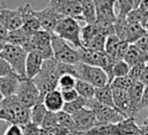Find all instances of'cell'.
I'll return each instance as SVG.
<instances>
[{"instance_id":"e575fe53","label":"cell","mask_w":148,"mask_h":135,"mask_svg":"<svg viewBox=\"0 0 148 135\" xmlns=\"http://www.w3.org/2000/svg\"><path fill=\"white\" fill-rule=\"evenodd\" d=\"M120 44V39L116 36V35H112V36H109L106 37V40H105V47H104V52L116 60V55H117V51H118V46Z\"/></svg>"},{"instance_id":"44dd1931","label":"cell","mask_w":148,"mask_h":135,"mask_svg":"<svg viewBox=\"0 0 148 135\" xmlns=\"http://www.w3.org/2000/svg\"><path fill=\"white\" fill-rule=\"evenodd\" d=\"M32 35L28 33L23 28L13 30V31H8V36H7V44H12V45H16L22 47L25 51V47L28 46L30 38Z\"/></svg>"},{"instance_id":"484cf974","label":"cell","mask_w":148,"mask_h":135,"mask_svg":"<svg viewBox=\"0 0 148 135\" xmlns=\"http://www.w3.org/2000/svg\"><path fill=\"white\" fill-rule=\"evenodd\" d=\"M82 9V21L86 24L96 23V8L92 0H80Z\"/></svg>"},{"instance_id":"db71d44e","label":"cell","mask_w":148,"mask_h":135,"mask_svg":"<svg viewBox=\"0 0 148 135\" xmlns=\"http://www.w3.org/2000/svg\"><path fill=\"white\" fill-rule=\"evenodd\" d=\"M140 10H142L145 14L147 13L148 10V0H141L140 3H139V7H138Z\"/></svg>"},{"instance_id":"30bf717a","label":"cell","mask_w":148,"mask_h":135,"mask_svg":"<svg viewBox=\"0 0 148 135\" xmlns=\"http://www.w3.org/2000/svg\"><path fill=\"white\" fill-rule=\"evenodd\" d=\"M47 5L64 17L82 21V9L80 0H51Z\"/></svg>"},{"instance_id":"7bdbcfd3","label":"cell","mask_w":148,"mask_h":135,"mask_svg":"<svg viewBox=\"0 0 148 135\" xmlns=\"http://www.w3.org/2000/svg\"><path fill=\"white\" fill-rule=\"evenodd\" d=\"M146 17V14L140 10L139 8L133 9L127 16H126V21L127 23H141V21Z\"/></svg>"},{"instance_id":"9c48e42d","label":"cell","mask_w":148,"mask_h":135,"mask_svg":"<svg viewBox=\"0 0 148 135\" xmlns=\"http://www.w3.org/2000/svg\"><path fill=\"white\" fill-rule=\"evenodd\" d=\"M87 107L94 112L97 125H105V123L117 125L118 122H120L121 120L125 119L116 108L103 105V104L96 102L95 99L88 100Z\"/></svg>"},{"instance_id":"603a6c76","label":"cell","mask_w":148,"mask_h":135,"mask_svg":"<svg viewBox=\"0 0 148 135\" xmlns=\"http://www.w3.org/2000/svg\"><path fill=\"white\" fill-rule=\"evenodd\" d=\"M124 61L131 67L135 66V65H139V63H147L148 62V57L142 53L134 44H131L128 50H127V53L126 55L124 57Z\"/></svg>"},{"instance_id":"7a4b0ae2","label":"cell","mask_w":148,"mask_h":135,"mask_svg":"<svg viewBox=\"0 0 148 135\" xmlns=\"http://www.w3.org/2000/svg\"><path fill=\"white\" fill-rule=\"evenodd\" d=\"M59 77L60 75L58 72V61L54 59H50L44 60L39 74L32 81L44 98L47 92L57 89Z\"/></svg>"},{"instance_id":"ab89813d","label":"cell","mask_w":148,"mask_h":135,"mask_svg":"<svg viewBox=\"0 0 148 135\" xmlns=\"http://www.w3.org/2000/svg\"><path fill=\"white\" fill-rule=\"evenodd\" d=\"M75 83H76V78L69 74L61 75L58 80V87L60 88V90L73 89V88H75Z\"/></svg>"},{"instance_id":"d6986e66","label":"cell","mask_w":148,"mask_h":135,"mask_svg":"<svg viewBox=\"0 0 148 135\" xmlns=\"http://www.w3.org/2000/svg\"><path fill=\"white\" fill-rule=\"evenodd\" d=\"M43 104H44L45 108L49 112L58 113V112L62 111V107H64L65 103H64L60 90L56 89V90H52V91L47 92L43 98Z\"/></svg>"},{"instance_id":"4316f807","label":"cell","mask_w":148,"mask_h":135,"mask_svg":"<svg viewBox=\"0 0 148 135\" xmlns=\"http://www.w3.org/2000/svg\"><path fill=\"white\" fill-rule=\"evenodd\" d=\"M145 35H146V31L140 23H128L127 32H126V42L130 45L135 44Z\"/></svg>"},{"instance_id":"5bb4252c","label":"cell","mask_w":148,"mask_h":135,"mask_svg":"<svg viewBox=\"0 0 148 135\" xmlns=\"http://www.w3.org/2000/svg\"><path fill=\"white\" fill-rule=\"evenodd\" d=\"M96 8V22L114 23L116 15V1L112 0H94Z\"/></svg>"},{"instance_id":"11a10c76","label":"cell","mask_w":148,"mask_h":135,"mask_svg":"<svg viewBox=\"0 0 148 135\" xmlns=\"http://www.w3.org/2000/svg\"><path fill=\"white\" fill-rule=\"evenodd\" d=\"M140 130H141V135H148V125H141Z\"/></svg>"},{"instance_id":"7c38bea8","label":"cell","mask_w":148,"mask_h":135,"mask_svg":"<svg viewBox=\"0 0 148 135\" xmlns=\"http://www.w3.org/2000/svg\"><path fill=\"white\" fill-rule=\"evenodd\" d=\"M72 117L75 123V129L77 135H84L87 132H89L91 128H94L97 125L94 112L88 107L80 110L77 113H75Z\"/></svg>"},{"instance_id":"836d02e7","label":"cell","mask_w":148,"mask_h":135,"mask_svg":"<svg viewBox=\"0 0 148 135\" xmlns=\"http://www.w3.org/2000/svg\"><path fill=\"white\" fill-rule=\"evenodd\" d=\"M84 135H117V128L113 123L105 125H96Z\"/></svg>"},{"instance_id":"bcb514c9","label":"cell","mask_w":148,"mask_h":135,"mask_svg":"<svg viewBox=\"0 0 148 135\" xmlns=\"http://www.w3.org/2000/svg\"><path fill=\"white\" fill-rule=\"evenodd\" d=\"M22 130H23V135H39L40 134V127L29 122L24 126H22Z\"/></svg>"},{"instance_id":"6f0895ef","label":"cell","mask_w":148,"mask_h":135,"mask_svg":"<svg viewBox=\"0 0 148 135\" xmlns=\"http://www.w3.org/2000/svg\"><path fill=\"white\" fill-rule=\"evenodd\" d=\"M2 100H3V96H2L1 92H0V108H1V103H2Z\"/></svg>"},{"instance_id":"52a82bcc","label":"cell","mask_w":148,"mask_h":135,"mask_svg":"<svg viewBox=\"0 0 148 135\" xmlns=\"http://www.w3.org/2000/svg\"><path fill=\"white\" fill-rule=\"evenodd\" d=\"M51 39H52V33L44 30H39L31 36L30 42L25 47V52L29 53V52L36 51L43 57L44 60L53 59Z\"/></svg>"},{"instance_id":"3957f363","label":"cell","mask_w":148,"mask_h":135,"mask_svg":"<svg viewBox=\"0 0 148 135\" xmlns=\"http://www.w3.org/2000/svg\"><path fill=\"white\" fill-rule=\"evenodd\" d=\"M81 25L80 23L69 17H62L57 24L53 33L67 43H71L75 48L82 47L81 42Z\"/></svg>"},{"instance_id":"83f0119b","label":"cell","mask_w":148,"mask_h":135,"mask_svg":"<svg viewBox=\"0 0 148 135\" xmlns=\"http://www.w3.org/2000/svg\"><path fill=\"white\" fill-rule=\"evenodd\" d=\"M140 1L139 0H119L116 1L117 12L116 15L119 17H126L133 9H136L139 7Z\"/></svg>"},{"instance_id":"c3c4849f","label":"cell","mask_w":148,"mask_h":135,"mask_svg":"<svg viewBox=\"0 0 148 135\" xmlns=\"http://www.w3.org/2000/svg\"><path fill=\"white\" fill-rule=\"evenodd\" d=\"M142 53H145L148 57V35L146 33L143 37H141L135 44H134Z\"/></svg>"},{"instance_id":"ee69618b","label":"cell","mask_w":148,"mask_h":135,"mask_svg":"<svg viewBox=\"0 0 148 135\" xmlns=\"http://www.w3.org/2000/svg\"><path fill=\"white\" fill-rule=\"evenodd\" d=\"M145 65L146 63H139V65H135L133 67L130 68V73H128V76L134 81V82H139L140 78H141V75L143 73V69H145Z\"/></svg>"},{"instance_id":"4dcf8cb0","label":"cell","mask_w":148,"mask_h":135,"mask_svg":"<svg viewBox=\"0 0 148 135\" xmlns=\"http://www.w3.org/2000/svg\"><path fill=\"white\" fill-rule=\"evenodd\" d=\"M75 90L77 92V95L87 100H90V99H94V96H95V88L82 81V80H76V83H75Z\"/></svg>"},{"instance_id":"f5cc1de1","label":"cell","mask_w":148,"mask_h":135,"mask_svg":"<svg viewBox=\"0 0 148 135\" xmlns=\"http://www.w3.org/2000/svg\"><path fill=\"white\" fill-rule=\"evenodd\" d=\"M139 82H141L143 85L148 84V62L145 65V69H143V73L141 75V78H140Z\"/></svg>"},{"instance_id":"680465c9","label":"cell","mask_w":148,"mask_h":135,"mask_svg":"<svg viewBox=\"0 0 148 135\" xmlns=\"http://www.w3.org/2000/svg\"><path fill=\"white\" fill-rule=\"evenodd\" d=\"M147 110H148V108H147ZM142 125H148V115H147V118L145 119V121H143V123H142Z\"/></svg>"},{"instance_id":"d4e9b609","label":"cell","mask_w":148,"mask_h":135,"mask_svg":"<svg viewBox=\"0 0 148 135\" xmlns=\"http://www.w3.org/2000/svg\"><path fill=\"white\" fill-rule=\"evenodd\" d=\"M94 99L103 105L110 106L112 108H116L113 103V95H112V88L110 84H105L101 88H95V96Z\"/></svg>"},{"instance_id":"ba28073f","label":"cell","mask_w":148,"mask_h":135,"mask_svg":"<svg viewBox=\"0 0 148 135\" xmlns=\"http://www.w3.org/2000/svg\"><path fill=\"white\" fill-rule=\"evenodd\" d=\"M16 97L22 106L31 108L38 103H43V96L35 85L32 80L23 78L20 81V85L16 92Z\"/></svg>"},{"instance_id":"91938a15","label":"cell","mask_w":148,"mask_h":135,"mask_svg":"<svg viewBox=\"0 0 148 135\" xmlns=\"http://www.w3.org/2000/svg\"><path fill=\"white\" fill-rule=\"evenodd\" d=\"M3 46H5V44H3V43H0V52L2 51V48H3Z\"/></svg>"},{"instance_id":"f6af8a7d","label":"cell","mask_w":148,"mask_h":135,"mask_svg":"<svg viewBox=\"0 0 148 135\" xmlns=\"http://www.w3.org/2000/svg\"><path fill=\"white\" fill-rule=\"evenodd\" d=\"M61 92V96H62V99H64V103H71L73 100H75L79 95L75 90V88L73 89H65V90H60Z\"/></svg>"},{"instance_id":"8d00e7d4","label":"cell","mask_w":148,"mask_h":135,"mask_svg":"<svg viewBox=\"0 0 148 135\" xmlns=\"http://www.w3.org/2000/svg\"><path fill=\"white\" fill-rule=\"evenodd\" d=\"M134 81L127 75V76H123V77H116L112 80V82L110 83V85L113 89H119V90H124V91H128L131 89V87L133 85Z\"/></svg>"},{"instance_id":"681fc988","label":"cell","mask_w":148,"mask_h":135,"mask_svg":"<svg viewBox=\"0 0 148 135\" xmlns=\"http://www.w3.org/2000/svg\"><path fill=\"white\" fill-rule=\"evenodd\" d=\"M3 135H23L22 126H18V125H8V127L6 128Z\"/></svg>"},{"instance_id":"6da1fadb","label":"cell","mask_w":148,"mask_h":135,"mask_svg":"<svg viewBox=\"0 0 148 135\" xmlns=\"http://www.w3.org/2000/svg\"><path fill=\"white\" fill-rule=\"evenodd\" d=\"M0 120L7 125L24 126L30 122V108L22 106L16 95L6 97L1 103Z\"/></svg>"},{"instance_id":"f907efd6","label":"cell","mask_w":148,"mask_h":135,"mask_svg":"<svg viewBox=\"0 0 148 135\" xmlns=\"http://www.w3.org/2000/svg\"><path fill=\"white\" fill-rule=\"evenodd\" d=\"M142 108H148V84L145 85V90H143V95L141 98V103L139 106V110L141 111Z\"/></svg>"},{"instance_id":"94428289","label":"cell","mask_w":148,"mask_h":135,"mask_svg":"<svg viewBox=\"0 0 148 135\" xmlns=\"http://www.w3.org/2000/svg\"><path fill=\"white\" fill-rule=\"evenodd\" d=\"M146 17H148V10H147V13H146Z\"/></svg>"},{"instance_id":"ac0fdd59","label":"cell","mask_w":148,"mask_h":135,"mask_svg":"<svg viewBox=\"0 0 148 135\" xmlns=\"http://www.w3.org/2000/svg\"><path fill=\"white\" fill-rule=\"evenodd\" d=\"M112 95H113V103H114L116 110L124 118H128L130 107H131L128 92L124 91V90H119V89H113L112 88Z\"/></svg>"},{"instance_id":"5b68a950","label":"cell","mask_w":148,"mask_h":135,"mask_svg":"<svg viewBox=\"0 0 148 135\" xmlns=\"http://www.w3.org/2000/svg\"><path fill=\"white\" fill-rule=\"evenodd\" d=\"M0 55L8 62L14 73L21 78H25V60L28 53L20 46L5 44Z\"/></svg>"},{"instance_id":"f1b7e54d","label":"cell","mask_w":148,"mask_h":135,"mask_svg":"<svg viewBox=\"0 0 148 135\" xmlns=\"http://www.w3.org/2000/svg\"><path fill=\"white\" fill-rule=\"evenodd\" d=\"M46 113H47V110L45 108L43 103H38V104L34 105L30 108V122L40 127Z\"/></svg>"},{"instance_id":"8fae6325","label":"cell","mask_w":148,"mask_h":135,"mask_svg":"<svg viewBox=\"0 0 148 135\" xmlns=\"http://www.w3.org/2000/svg\"><path fill=\"white\" fill-rule=\"evenodd\" d=\"M0 23L7 29L13 31L22 27V8L21 6L16 9H9L5 2H0Z\"/></svg>"},{"instance_id":"4fadbf2b","label":"cell","mask_w":148,"mask_h":135,"mask_svg":"<svg viewBox=\"0 0 148 135\" xmlns=\"http://www.w3.org/2000/svg\"><path fill=\"white\" fill-rule=\"evenodd\" d=\"M35 14L39 21L40 29L50 33H53L57 24L64 17L60 14H58L54 9H52L49 5H46V7L40 10H35Z\"/></svg>"},{"instance_id":"7dc6e473","label":"cell","mask_w":148,"mask_h":135,"mask_svg":"<svg viewBox=\"0 0 148 135\" xmlns=\"http://www.w3.org/2000/svg\"><path fill=\"white\" fill-rule=\"evenodd\" d=\"M128 47H130V44L126 40H120V44H119L118 51H117V55H116V60H124V57L126 55Z\"/></svg>"},{"instance_id":"1f68e13d","label":"cell","mask_w":148,"mask_h":135,"mask_svg":"<svg viewBox=\"0 0 148 135\" xmlns=\"http://www.w3.org/2000/svg\"><path fill=\"white\" fill-rule=\"evenodd\" d=\"M87 103L88 100L82 98V97H77L75 100L71 102V103H65L64 104V107H62V111L69 115H74L75 113H77L80 110L87 107Z\"/></svg>"},{"instance_id":"cb8c5ba5","label":"cell","mask_w":148,"mask_h":135,"mask_svg":"<svg viewBox=\"0 0 148 135\" xmlns=\"http://www.w3.org/2000/svg\"><path fill=\"white\" fill-rule=\"evenodd\" d=\"M117 128V135H140V126L136 125L135 119L132 118H125L120 122L116 125Z\"/></svg>"},{"instance_id":"60d3db41","label":"cell","mask_w":148,"mask_h":135,"mask_svg":"<svg viewBox=\"0 0 148 135\" xmlns=\"http://www.w3.org/2000/svg\"><path fill=\"white\" fill-rule=\"evenodd\" d=\"M57 125H58L57 113H53V112H49L47 111V113H46V115H45V118L43 120V123H42L40 128L44 129V130H46V129H50V128H52V127H54Z\"/></svg>"},{"instance_id":"f546056e","label":"cell","mask_w":148,"mask_h":135,"mask_svg":"<svg viewBox=\"0 0 148 135\" xmlns=\"http://www.w3.org/2000/svg\"><path fill=\"white\" fill-rule=\"evenodd\" d=\"M57 119H58V125L65 128L69 135H77L76 129H75V123L73 120V117L65 113L64 111H60L57 113Z\"/></svg>"},{"instance_id":"7402d4cb","label":"cell","mask_w":148,"mask_h":135,"mask_svg":"<svg viewBox=\"0 0 148 135\" xmlns=\"http://www.w3.org/2000/svg\"><path fill=\"white\" fill-rule=\"evenodd\" d=\"M21 80H23V78L13 77V76L0 77V92L3 96V98L16 95Z\"/></svg>"},{"instance_id":"d590c367","label":"cell","mask_w":148,"mask_h":135,"mask_svg":"<svg viewBox=\"0 0 148 135\" xmlns=\"http://www.w3.org/2000/svg\"><path fill=\"white\" fill-rule=\"evenodd\" d=\"M127 27L128 23L126 21V17H119L117 16L113 28H114V35L120 39V40H126V32H127Z\"/></svg>"},{"instance_id":"816d5d0a","label":"cell","mask_w":148,"mask_h":135,"mask_svg":"<svg viewBox=\"0 0 148 135\" xmlns=\"http://www.w3.org/2000/svg\"><path fill=\"white\" fill-rule=\"evenodd\" d=\"M7 36H8L7 29L0 23V43L6 44V42H7Z\"/></svg>"},{"instance_id":"8992f818","label":"cell","mask_w":148,"mask_h":135,"mask_svg":"<svg viewBox=\"0 0 148 135\" xmlns=\"http://www.w3.org/2000/svg\"><path fill=\"white\" fill-rule=\"evenodd\" d=\"M76 69V80H82L89 84H91L94 88H101L105 84H109L108 75L104 73L103 69L98 67H92L86 63H77L75 65Z\"/></svg>"},{"instance_id":"b9f144b4","label":"cell","mask_w":148,"mask_h":135,"mask_svg":"<svg viewBox=\"0 0 148 135\" xmlns=\"http://www.w3.org/2000/svg\"><path fill=\"white\" fill-rule=\"evenodd\" d=\"M7 76H13V77H20L17 76L12 67L8 65V62L0 55V77H7ZM21 78V77H20Z\"/></svg>"},{"instance_id":"d6a6232c","label":"cell","mask_w":148,"mask_h":135,"mask_svg":"<svg viewBox=\"0 0 148 135\" xmlns=\"http://www.w3.org/2000/svg\"><path fill=\"white\" fill-rule=\"evenodd\" d=\"M99 36V31L96 24H86L84 27L81 28V42H82V47L88 44L91 39L95 37Z\"/></svg>"},{"instance_id":"ffe728a7","label":"cell","mask_w":148,"mask_h":135,"mask_svg":"<svg viewBox=\"0 0 148 135\" xmlns=\"http://www.w3.org/2000/svg\"><path fill=\"white\" fill-rule=\"evenodd\" d=\"M79 54H80V61L82 63L92 66V67H102L104 57H105V52H96V51H91L84 47L77 48Z\"/></svg>"},{"instance_id":"74e56055","label":"cell","mask_w":148,"mask_h":135,"mask_svg":"<svg viewBox=\"0 0 148 135\" xmlns=\"http://www.w3.org/2000/svg\"><path fill=\"white\" fill-rule=\"evenodd\" d=\"M105 40L106 37L104 36H97L94 39H91L88 44H86L83 47L91 50V51H96V52H104V47H105Z\"/></svg>"},{"instance_id":"e0dca14e","label":"cell","mask_w":148,"mask_h":135,"mask_svg":"<svg viewBox=\"0 0 148 135\" xmlns=\"http://www.w3.org/2000/svg\"><path fill=\"white\" fill-rule=\"evenodd\" d=\"M43 62H44V59L38 52L36 51L29 52L25 60V78L34 80L39 74Z\"/></svg>"},{"instance_id":"2e32d148","label":"cell","mask_w":148,"mask_h":135,"mask_svg":"<svg viewBox=\"0 0 148 135\" xmlns=\"http://www.w3.org/2000/svg\"><path fill=\"white\" fill-rule=\"evenodd\" d=\"M143 90H145V85L141 82H134L133 85L131 87V89L127 91L128 96H130V103H131L128 118L135 119L136 114L140 112L139 106H140V103H141Z\"/></svg>"},{"instance_id":"f35d334b","label":"cell","mask_w":148,"mask_h":135,"mask_svg":"<svg viewBox=\"0 0 148 135\" xmlns=\"http://www.w3.org/2000/svg\"><path fill=\"white\" fill-rule=\"evenodd\" d=\"M130 73V66L124 60H117L113 66V78L127 76Z\"/></svg>"},{"instance_id":"9f6ffc18","label":"cell","mask_w":148,"mask_h":135,"mask_svg":"<svg viewBox=\"0 0 148 135\" xmlns=\"http://www.w3.org/2000/svg\"><path fill=\"white\" fill-rule=\"evenodd\" d=\"M40 129H42V128H40ZM39 135H50V134H49V133H47L46 130L42 129V130H40V134H39Z\"/></svg>"},{"instance_id":"9a60e30c","label":"cell","mask_w":148,"mask_h":135,"mask_svg":"<svg viewBox=\"0 0 148 135\" xmlns=\"http://www.w3.org/2000/svg\"><path fill=\"white\" fill-rule=\"evenodd\" d=\"M22 8V27L28 33L34 35L37 31L42 30L39 21L35 14V9L31 7L30 3H25L21 6Z\"/></svg>"},{"instance_id":"277c9868","label":"cell","mask_w":148,"mask_h":135,"mask_svg":"<svg viewBox=\"0 0 148 135\" xmlns=\"http://www.w3.org/2000/svg\"><path fill=\"white\" fill-rule=\"evenodd\" d=\"M52 51H53V59L58 62L66 63V65H77L80 63V54L77 48L72 47L67 42L61 39L60 37L52 33Z\"/></svg>"}]
</instances>
